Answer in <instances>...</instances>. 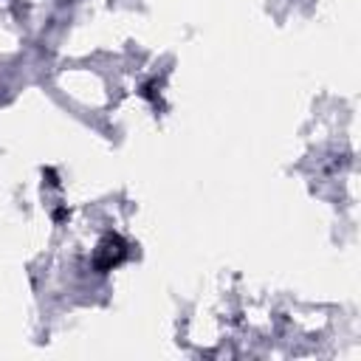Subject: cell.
I'll return each mask as SVG.
<instances>
[{
	"mask_svg": "<svg viewBox=\"0 0 361 361\" xmlns=\"http://www.w3.org/2000/svg\"><path fill=\"white\" fill-rule=\"evenodd\" d=\"M125 254H127V246H125V240L119 237V234H108L105 240H102V246H99V251H96V260H93V266H96V271H110L113 266H119V262L125 260Z\"/></svg>",
	"mask_w": 361,
	"mask_h": 361,
	"instance_id": "6da1fadb",
	"label": "cell"
},
{
	"mask_svg": "<svg viewBox=\"0 0 361 361\" xmlns=\"http://www.w3.org/2000/svg\"><path fill=\"white\" fill-rule=\"evenodd\" d=\"M65 218H68L65 209H57V212H54V221H65Z\"/></svg>",
	"mask_w": 361,
	"mask_h": 361,
	"instance_id": "7a4b0ae2",
	"label": "cell"
}]
</instances>
